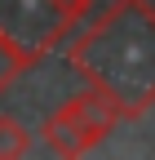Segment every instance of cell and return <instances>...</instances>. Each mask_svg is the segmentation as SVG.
<instances>
[{
  "label": "cell",
  "instance_id": "obj_5",
  "mask_svg": "<svg viewBox=\"0 0 155 160\" xmlns=\"http://www.w3.org/2000/svg\"><path fill=\"white\" fill-rule=\"evenodd\" d=\"M27 151H31V133L22 129V120L0 116V160H13V156H27Z\"/></svg>",
  "mask_w": 155,
  "mask_h": 160
},
{
  "label": "cell",
  "instance_id": "obj_1",
  "mask_svg": "<svg viewBox=\"0 0 155 160\" xmlns=\"http://www.w3.org/2000/svg\"><path fill=\"white\" fill-rule=\"evenodd\" d=\"M71 67L93 89H102L124 120L155 107V9L151 0H115L71 40Z\"/></svg>",
  "mask_w": 155,
  "mask_h": 160
},
{
  "label": "cell",
  "instance_id": "obj_4",
  "mask_svg": "<svg viewBox=\"0 0 155 160\" xmlns=\"http://www.w3.org/2000/svg\"><path fill=\"white\" fill-rule=\"evenodd\" d=\"M31 67H35V58H27L13 40L0 36V98H5L18 80H22V71H31Z\"/></svg>",
  "mask_w": 155,
  "mask_h": 160
},
{
  "label": "cell",
  "instance_id": "obj_2",
  "mask_svg": "<svg viewBox=\"0 0 155 160\" xmlns=\"http://www.w3.org/2000/svg\"><path fill=\"white\" fill-rule=\"evenodd\" d=\"M93 0H0V36L13 40L27 58H49L89 18Z\"/></svg>",
  "mask_w": 155,
  "mask_h": 160
},
{
  "label": "cell",
  "instance_id": "obj_3",
  "mask_svg": "<svg viewBox=\"0 0 155 160\" xmlns=\"http://www.w3.org/2000/svg\"><path fill=\"white\" fill-rule=\"evenodd\" d=\"M124 125V111L111 102V98L102 89H84V93H71L62 107H58L49 120H45V147L58 151V156H84L102 142V138H111V129Z\"/></svg>",
  "mask_w": 155,
  "mask_h": 160
}]
</instances>
